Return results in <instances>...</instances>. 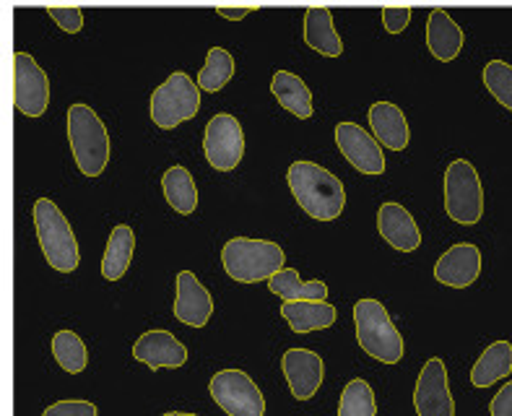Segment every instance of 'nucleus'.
I'll return each instance as SVG.
<instances>
[{
  "instance_id": "1",
  "label": "nucleus",
  "mask_w": 512,
  "mask_h": 416,
  "mask_svg": "<svg viewBox=\"0 0 512 416\" xmlns=\"http://www.w3.org/2000/svg\"><path fill=\"white\" fill-rule=\"evenodd\" d=\"M286 182L294 193V201L315 221H333L344 214L346 188L331 169L315 162L299 159L286 169Z\"/></svg>"
},
{
  "instance_id": "2",
  "label": "nucleus",
  "mask_w": 512,
  "mask_h": 416,
  "mask_svg": "<svg viewBox=\"0 0 512 416\" xmlns=\"http://www.w3.org/2000/svg\"><path fill=\"white\" fill-rule=\"evenodd\" d=\"M68 141L78 169L86 177L102 175L110 162V133L89 104L76 102L68 107Z\"/></svg>"
},
{
  "instance_id": "3",
  "label": "nucleus",
  "mask_w": 512,
  "mask_h": 416,
  "mask_svg": "<svg viewBox=\"0 0 512 416\" xmlns=\"http://www.w3.org/2000/svg\"><path fill=\"white\" fill-rule=\"evenodd\" d=\"M284 247L271 240H253V237H232L221 250L224 271L240 284H258L268 281L276 271L284 268Z\"/></svg>"
},
{
  "instance_id": "4",
  "label": "nucleus",
  "mask_w": 512,
  "mask_h": 416,
  "mask_svg": "<svg viewBox=\"0 0 512 416\" xmlns=\"http://www.w3.org/2000/svg\"><path fill=\"white\" fill-rule=\"evenodd\" d=\"M34 227H37V240L47 263L60 273L76 271L78 263H81V250H78V240L71 224H68L63 211L55 206V201L39 198L34 203Z\"/></svg>"
},
{
  "instance_id": "5",
  "label": "nucleus",
  "mask_w": 512,
  "mask_h": 416,
  "mask_svg": "<svg viewBox=\"0 0 512 416\" xmlns=\"http://www.w3.org/2000/svg\"><path fill=\"white\" fill-rule=\"evenodd\" d=\"M357 341L377 362L396 364L403 357V336L380 299H359L354 305Z\"/></svg>"
},
{
  "instance_id": "6",
  "label": "nucleus",
  "mask_w": 512,
  "mask_h": 416,
  "mask_svg": "<svg viewBox=\"0 0 512 416\" xmlns=\"http://www.w3.org/2000/svg\"><path fill=\"white\" fill-rule=\"evenodd\" d=\"M445 211L463 227L479 224L484 216V188L468 159H455L445 169Z\"/></svg>"
},
{
  "instance_id": "7",
  "label": "nucleus",
  "mask_w": 512,
  "mask_h": 416,
  "mask_svg": "<svg viewBox=\"0 0 512 416\" xmlns=\"http://www.w3.org/2000/svg\"><path fill=\"white\" fill-rule=\"evenodd\" d=\"M201 110V89L185 71H175L151 94V120L164 130L193 120Z\"/></svg>"
},
{
  "instance_id": "8",
  "label": "nucleus",
  "mask_w": 512,
  "mask_h": 416,
  "mask_svg": "<svg viewBox=\"0 0 512 416\" xmlns=\"http://www.w3.org/2000/svg\"><path fill=\"white\" fill-rule=\"evenodd\" d=\"M208 393L221 411L229 416H263L266 396L260 393L255 380L242 370H221L211 377Z\"/></svg>"
},
{
  "instance_id": "9",
  "label": "nucleus",
  "mask_w": 512,
  "mask_h": 416,
  "mask_svg": "<svg viewBox=\"0 0 512 416\" xmlns=\"http://www.w3.org/2000/svg\"><path fill=\"white\" fill-rule=\"evenodd\" d=\"M203 154L208 164L219 172H229L245 156V133L240 120L229 112H219L206 123L203 133Z\"/></svg>"
},
{
  "instance_id": "10",
  "label": "nucleus",
  "mask_w": 512,
  "mask_h": 416,
  "mask_svg": "<svg viewBox=\"0 0 512 416\" xmlns=\"http://www.w3.org/2000/svg\"><path fill=\"white\" fill-rule=\"evenodd\" d=\"M13 102L29 117L45 115L50 104V78L29 52L13 55Z\"/></svg>"
},
{
  "instance_id": "11",
  "label": "nucleus",
  "mask_w": 512,
  "mask_h": 416,
  "mask_svg": "<svg viewBox=\"0 0 512 416\" xmlns=\"http://www.w3.org/2000/svg\"><path fill=\"white\" fill-rule=\"evenodd\" d=\"M416 416H455V401L448 385V370L440 357H432L419 372L414 388Z\"/></svg>"
},
{
  "instance_id": "12",
  "label": "nucleus",
  "mask_w": 512,
  "mask_h": 416,
  "mask_svg": "<svg viewBox=\"0 0 512 416\" xmlns=\"http://www.w3.org/2000/svg\"><path fill=\"white\" fill-rule=\"evenodd\" d=\"M336 143L341 154L357 167L364 175H383L385 172V154L383 146L375 141L372 133L357 123H338L336 125Z\"/></svg>"
},
{
  "instance_id": "13",
  "label": "nucleus",
  "mask_w": 512,
  "mask_h": 416,
  "mask_svg": "<svg viewBox=\"0 0 512 416\" xmlns=\"http://www.w3.org/2000/svg\"><path fill=\"white\" fill-rule=\"evenodd\" d=\"M281 370L286 375V383L297 401H310L323 385L325 364L320 354L310 349H289L281 359Z\"/></svg>"
},
{
  "instance_id": "14",
  "label": "nucleus",
  "mask_w": 512,
  "mask_h": 416,
  "mask_svg": "<svg viewBox=\"0 0 512 416\" xmlns=\"http://www.w3.org/2000/svg\"><path fill=\"white\" fill-rule=\"evenodd\" d=\"M133 357L154 372L177 370L188 362V349L169 331H146L133 344Z\"/></svg>"
},
{
  "instance_id": "15",
  "label": "nucleus",
  "mask_w": 512,
  "mask_h": 416,
  "mask_svg": "<svg viewBox=\"0 0 512 416\" xmlns=\"http://www.w3.org/2000/svg\"><path fill=\"white\" fill-rule=\"evenodd\" d=\"M172 312L180 323L190 325V328H203L211 320L214 299L193 271L177 273V297Z\"/></svg>"
},
{
  "instance_id": "16",
  "label": "nucleus",
  "mask_w": 512,
  "mask_h": 416,
  "mask_svg": "<svg viewBox=\"0 0 512 416\" xmlns=\"http://www.w3.org/2000/svg\"><path fill=\"white\" fill-rule=\"evenodd\" d=\"M481 273V250L471 242H458L437 258L435 279L453 289H466Z\"/></svg>"
},
{
  "instance_id": "17",
  "label": "nucleus",
  "mask_w": 512,
  "mask_h": 416,
  "mask_svg": "<svg viewBox=\"0 0 512 416\" xmlns=\"http://www.w3.org/2000/svg\"><path fill=\"white\" fill-rule=\"evenodd\" d=\"M377 229L383 234V240L393 245L401 253H414L422 245V232L416 227V219L409 214V208L401 203L388 201L377 211Z\"/></svg>"
},
{
  "instance_id": "18",
  "label": "nucleus",
  "mask_w": 512,
  "mask_h": 416,
  "mask_svg": "<svg viewBox=\"0 0 512 416\" xmlns=\"http://www.w3.org/2000/svg\"><path fill=\"white\" fill-rule=\"evenodd\" d=\"M372 136L380 146H388L390 151H403L409 146L411 130L409 120L403 110L393 102H375L370 107Z\"/></svg>"
},
{
  "instance_id": "19",
  "label": "nucleus",
  "mask_w": 512,
  "mask_h": 416,
  "mask_svg": "<svg viewBox=\"0 0 512 416\" xmlns=\"http://www.w3.org/2000/svg\"><path fill=\"white\" fill-rule=\"evenodd\" d=\"M463 29L445 8H432L427 16V47L442 63L458 58L463 50Z\"/></svg>"
},
{
  "instance_id": "20",
  "label": "nucleus",
  "mask_w": 512,
  "mask_h": 416,
  "mask_svg": "<svg viewBox=\"0 0 512 416\" xmlns=\"http://www.w3.org/2000/svg\"><path fill=\"white\" fill-rule=\"evenodd\" d=\"M305 42L318 50L325 58H338L344 52V42L338 37L336 24H333L331 8L310 6L305 11Z\"/></svg>"
},
{
  "instance_id": "21",
  "label": "nucleus",
  "mask_w": 512,
  "mask_h": 416,
  "mask_svg": "<svg viewBox=\"0 0 512 416\" xmlns=\"http://www.w3.org/2000/svg\"><path fill=\"white\" fill-rule=\"evenodd\" d=\"M281 318L294 333H312L331 328L338 318V310L331 302H284Z\"/></svg>"
},
{
  "instance_id": "22",
  "label": "nucleus",
  "mask_w": 512,
  "mask_h": 416,
  "mask_svg": "<svg viewBox=\"0 0 512 416\" xmlns=\"http://www.w3.org/2000/svg\"><path fill=\"white\" fill-rule=\"evenodd\" d=\"M268 289L284 302H328L325 281H302L297 268H281L268 279Z\"/></svg>"
},
{
  "instance_id": "23",
  "label": "nucleus",
  "mask_w": 512,
  "mask_h": 416,
  "mask_svg": "<svg viewBox=\"0 0 512 416\" xmlns=\"http://www.w3.org/2000/svg\"><path fill=\"white\" fill-rule=\"evenodd\" d=\"M271 91L276 102L294 117L305 120L312 115V91L310 86L292 71H276L271 78Z\"/></svg>"
},
{
  "instance_id": "24",
  "label": "nucleus",
  "mask_w": 512,
  "mask_h": 416,
  "mask_svg": "<svg viewBox=\"0 0 512 416\" xmlns=\"http://www.w3.org/2000/svg\"><path fill=\"white\" fill-rule=\"evenodd\" d=\"M133 250H136V234L128 224H117L110 232V240H107V250H104L102 258V276L107 281L123 279L125 271L130 268V260H133Z\"/></svg>"
},
{
  "instance_id": "25",
  "label": "nucleus",
  "mask_w": 512,
  "mask_h": 416,
  "mask_svg": "<svg viewBox=\"0 0 512 416\" xmlns=\"http://www.w3.org/2000/svg\"><path fill=\"white\" fill-rule=\"evenodd\" d=\"M162 188L164 198H167V203L175 208L177 214L188 216L198 208V185H195L188 167H180V164L169 167L162 175Z\"/></svg>"
},
{
  "instance_id": "26",
  "label": "nucleus",
  "mask_w": 512,
  "mask_h": 416,
  "mask_svg": "<svg viewBox=\"0 0 512 416\" xmlns=\"http://www.w3.org/2000/svg\"><path fill=\"white\" fill-rule=\"evenodd\" d=\"M512 372V344L510 341H494L492 346L484 349L479 362L471 370V383L476 388H489L497 380L507 377Z\"/></svg>"
},
{
  "instance_id": "27",
  "label": "nucleus",
  "mask_w": 512,
  "mask_h": 416,
  "mask_svg": "<svg viewBox=\"0 0 512 416\" xmlns=\"http://www.w3.org/2000/svg\"><path fill=\"white\" fill-rule=\"evenodd\" d=\"M232 76H234L232 52L224 50V47H211L206 55V63H203L201 73H198L195 86H198L201 91H221L229 81H232Z\"/></svg>"
},
{
  "instance_id": "28",
  "label": "nucleus",
  "mask_w": 512,
  "mask_h": 416,
  "mask_svg": "<svg viewBox=\"0 0 512 416\" xmlns=\"http://www.w3.org/2000/svg\"><path fill=\"white\" fill-rule=\"evenodd\" d=\"M52 354H55V362H58L65 372H71V375L84 372L86 364H89L86 344L81 341V336L73 331L55 333V338H52Z\"/></svg>"
},
{
  "instance_id": "29",
  "label": "nucleus",
  "mask_w": 512,
  "mask_h": 416,
  "mask_svg": "<svg viewBox=\"0 0 512 416\" xmlns=\"http://www.w3.org/2000/svg\"><path fill=\"white\" fill-rule=\"evenodd\" d=\"M338 416H377L375 390L367 380L357 377L346 385L338 401Z\"/></svg>"
},
{
  "instance_id": "30",
  "label": "nucleus",
  "mask_w": 512,
  "mask_h": 416,
  "mask_svg": "<svg viewBox=\"0 0 512 416\" xmlns=\"http://www.w3.org/2000/svg\"><path fill=\"white\" fill-rule=\"evenodd\" d=\"M484 84L492 91V97L512 110V65L505 60H489L484 65Z\"/></svg>"
},
{
  "instance_id": "31",
  "label": "nucleus",
  "mask_w": 512,
  "mask_h": 416,
  "mask_svg": "<svg viewBox=\"0 0 512 416\" xmlns=\"http://www.w3.org/2000/svg\"><path fill=\"white\" fill-rule=\"evenodd\" d=\"M50 19L68 34H76L84 29V11L78 6H52L47 8Z\"/></svg>"
},
{
  "instance_id": "32",
  "label": "nucleus",
  "mask_w": 512,
  "mask_h": 416,
  "mask_svg": "<svg viewBox=\"0 0 512 416\" xmlns=\"http://www.w3.org/2000/svg\"><path fill=\"white\" fill-rule=\"evenodd\" d=\"M97 406L91 401H58L47 406L42 416H97Z\"/></svg>"
},
{
  "instance_id": "33",
  "label": "nucleus",
  "mask_w": 512,
  "mask_h": 416,
  "mask_svg": "<svg viewBox=\"0 0 512 416\" xmlns=\"http://www.w3.org/2000/svg\"><path fill=\"white\" fill-rule=\"evenodd\" d=\"M411 21L409 6H385L383 8V26L390 34H401Z\"/></svg>"
},
{
  "instance_id": "34",
  "label": "nucleus",
  "mask_w": 512,
  "mask_h": 416,
  "mask_svg": "<svg viewBox=\"0 0 512 416\" xmlns=\"http://www.w3.org/2000/svg\"><path fill=\"white\" fill-rule=\"evenodd\" d=\"M489 414L492 416H512V380L500 388V393L489 403Z\"/></svg>"
},
{
  "instance_id": "35",
  "label": "nucleus",
  "mask_w": 512,
  "mask_h": 416,
  "mask_svg": "<svg viewBox=\"0 0 512 416\" xmlns=\"http://www.w3.org/2000/svg\"><path fill=\"white\" fill-rule=\"evenodd\" d=\"M255 6H247V8H227V6H219L216 8V13L219 16H224V19H232V21H240L245 19L247 13H253Z\"/></svg>"
},
{
  "instance_id": "36",
  "label": "nucleus",
  "mask_w": 512,
  "mask_h": 416,
  "mask_svg": "<svg viewBox=\"0 0 512 416\" xmlns=\"http://www.w3.org/2000/svg\"><path fill=\"white\" fill-rule=\"evenodd\" d=\"M164 416H198V414H185V411H167Z\"/></svg>"
}]
</instances>
